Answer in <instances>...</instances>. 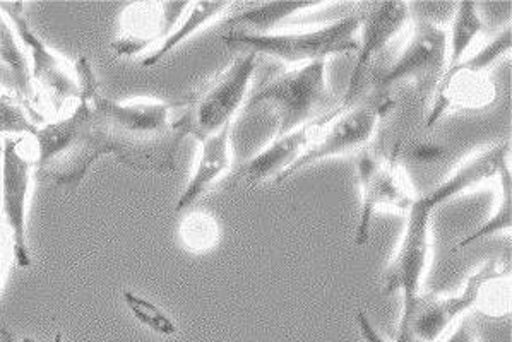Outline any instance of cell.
I'll return each mask as SVG.
<instances>
[{"instance_id":"cell-1","label":"cell","mask_w":512,"mask_h":342,"mask_svg":"<svg viewBox=\"0 0 512 342\" xmlns=\"http://www.w3.org/2000/svg\"><path fill=\"white\" fill-rule=\"evenodd\" d=\"M96 115L102 124L107 153L122 165L144 173H172L185 132L173 110L180 103L158 98L110 100L102 93L93 96Z\"/></svg>"},{"instance_id":"cell-2","label":"cell","mask_w":512,"mask_h":342,"mask_svg":"<svg viewBox=\"0 0 512 342\" xmlns=\"http://www.w3.org/2000/svg\"><path fill=\"white\" fill-rule=\"evenodd\" d=\"M83 93L67 117L50 120L35 136V170L66 192H76L96 161L107 156V142L96 115L93 96Z\"/></svg>"},{"instance_id":"cell-3","label":"cell","mask_w":512,"mask_h":342,"mask_svg":"<svg viewBox=\"0 0 512 342\" xmlns=\"http://www.w3.org/2000/svg\"><path fill=\"white\" fill-rule=\"evenodd\" d=\"M362 21L364 16L353 14L309 30L269 33L228 30L227 35H223V42L237 52H252L259 57L283 60L286 64L304 65L328 60L333 55L357 54Z\"/></svg>"},{"instance_id":"cell-4","label":"cell","mask_w":512,"mask_h":342,"mask_svg":"<svg viewBox=\"0 0 512 342\" xmlns=\"http://www.w3.org/2000/svg\"><path fill=\"white\" fill-rule=\"evenodd\" d=\"M340 105L328 81V60H317L274 77L245 107L269 108L276 120V137L309 124Z\"/></svg>"},{"instance_id":"cell-5","label":"cell","mask_w":512,"mask_h":342,"mask_svg":"<svg viewBox=\"0 0 512 342\" xmlns=\"http://www.w3.org/2000/svg\"><path fill=\"white\" fill-rule=\"evenodd\" d=\"M259 55L240 52L239 57L216 74L201 91L182 103L180 125L185 136L197 142L235 124V117L249 101V89L256 74Z\"/></svg>"},{"instance_id":"cell-6","label":"cell","mask_w":512,"mask_h":342,"mask_svg":"<svg viewBox=\"0 0 512 342\" xmlns=\"http://www.w3.org/2000/svg\"><path fill=\"white\" fill-rule=\"evenodd\" d=\"M511 47V24H507L475 54L461 60L453 71L442 74L435 84L430 112L425 118L427 129L439 124L453 107L483 108L490 105L495 96L494 84L489 79L490 69L511 52Z\"/></svg>"},{"instance_id":"cell-7","label":"cell","mask_w":512,"mask_h":342,"mask_svg":"<svg viewBox=\"0 0 512 342\" xmlns=\"http://www.w3.org/2000/svg\"><path fill=\"white\" fill-rule=\"evenodd\" d=\"M509 269L501 260L489 259L471 272L456 295L429 293L420 295L405 319H399L396 342H439L449 329L477 307L485 284L507 276Z\"/></svg>"},{"instance_id":"cell-8","label":"cell","mask_w":512,"mask_h":342,"mask_svg":"<svg viewBox=\"0 0 512 342\" xmlns=\"http://www.w3.org/2000/svg\"><path fill=\"white\" fill-rule=\"evenodd\" d=\"M391 108L393 103L387 100V96H377L374 100L364 98L352 107H341L338 115L317 134L316 139L305 149L297 163L288 168L274 183L280 185L288 182L297 173L316 165L319 161L346 156L364 149L376 136L382 117Z\"/></svg>"},{"instance_id":"cell-9","label":"cell","mask_w":512,"mask_h":342,"mask_svg":"<svg viewBox=\"0 0 512 342\" xmlns=\"http://www.w3.org/2000/svg\"><path fill=\"white\" fill-rule=\"evenodd\" d=\"M0 11L11 21L12 28L18 33L24 50L30 60L31 84L35 96H43L55 112H60L67 101H79V84L76 62L57 54L48 47L33 28L26 12L24 2H0Z\"/></svg>"},{"instance_id":"cell-10","label":"cell","mask_w":512,"mask_h":342,"mask_svg":"<svg viewBox=\"0 0 512 342\" xmlns=\"http://www.w3.org/2000/svg\"><path fill=\"white\" fill-rule=\"evenodd\" d=\"M434 209L417 197L406 213L405 228L384 276L386 295L399 293L403 300L401 319L411 312L432 259V216Z\"/></svg>"},{"instance_id":"cell-11","label":"cell","mask_w":512,"mask_h":342,"mask_svg":"<svg viewBox=\"0 0 512 342\" xmlns=\"http://www.w3.org/2000/svg\"><path fill=\"white\" fill-rule=\"evenodd\" d=\"M357 180L360 187V211L355 228V245L369 242L372 219L379 211L406 214L417 201L396 153L389 158L364 151L357 161Z\"/></svg>"},{"instance_id":"cell-12","label":"cell","mask_w":512,"mask_h":342,"mask_svg":"<svg viewBox=\"0 0 512 342\" xmlns=\"http://www.w3.org/2000/svg\"><path fill=\"white\" fill-rule=\"evenodd\" d=\"M36 151L26 148V137H4L0 158V211L11 233L14 260L19 267L31 266L28 240V199L35 170Z\"/></svg>"},{"instance_id":"cell-13","label":"cell","mask_w":512,"mask_h":342,"mask_svg":"<svg viewBox=\"0 0 512 342\" xmlns=\"http://www.w3.org/2000/svg\"><path fill=\"white\" fill-rule=\"evenodd\" d=\"M189 2H134L122 11L117 35L110 45L117 59H132L153 52L167 40Z\"/></svg>"},{"instance_id":"cell-14","label":"cell","mask_w":512,"mask_h":342,"mask_svg":"<svg viewBox=\"0 0 512 342\" xmlns=\"http://www.w3.org/2000/svg\"><path fill=\"white\" fill-rule=\"evenodd\" d=\"M446 60L447 30L430 19H418L401 54L377 79V88L389 91L405 81L422 83L432 79L437 84Z\"/></svg>"},{"instance_id":"cell-15","label":"cell","mask_w":512,"mask_h":342,"mask_svg":"<svg viewBox=\"0 0 512 342\" xmlns=\"http://www.w3.org/2000/svg\"><path fill=\"white\" fill-rule=\"evenodd\" d=\"M411 11L408 2H384L364 16L358 33L357 60L348 79V88L341 98V107L348 108L362 100L369 81L370 69L389 42L405 30L410 23Z\"/></svg>"},{"instance_id":"cell-16","label":"cell","mask_w":512,"mask_h":342,"mask_svg":"<svg viewBox=\"0 0 512 342\" xmlns=\"http://www.w3.org/2000/svg\"><path fill=\"white\" fill-rule=\"evenodd\" d=\"M340 110L341 105L333 112L324 113L316 120L288 134L273 137L259 153L252 156L251 160L245 161L239 171L240 180H244L249 185L266 182L269 178H273L276 182L288 168H292L297 163L298 158L304 154L305 149L309 148L317 134L338 115Z\"/></svg>"},{"instance_id":"cell-17","label":"cell","mask_w":512,"mask_h":342,"mask_svg":"<svg viewBox=\"0 0 512 342\" xmlns=\"http://www.w3.org/2000/svg\"><path fill=\"white\" fill-rule=\"evenodd\" d=\"M511 160V141L495 142L487 148L478 149L461 161L444 180L422 195L434 211L453 199L470 192L482 183L497 180Z\"/></svg>"},{"instance_id":"cell-18","label":"cell","mask_w":512,"mask_h":342,"mask_svg":"<svg viewBox=\"0 0 512 342\" xmlns=\"http://www.w3.org/2000/svg\"><path fill=\"white\" fill-rule=\"evenodd\" d=\"M233 124L218 130L213 136L201 139V151L197 158L196 170L192 171L189 182L185 185L175 211H185L194 206L220 178L225 177L233 166Z\"/></svg>"},{"instance_id":"cell-19","label":"cell","mask_w":512,"mask_h":342,"mask_svg":"<svg viewBox=\"0 0 512 342\" xmlns=\"http://www.w3.org/2000/svg\"><path fill=\"white\" fill-rule=\"evenodd\" d=\"M232 6V2H189V7L185 9L184 16L173 28L172 33L167 36V40L161 43L160 47L153 50L151 54L144 57L143 67L151 69V67L160 64L161 60L172 54L175 48H179L191 36L196 35L204 28H208L209 24L218 21L223 14H227L228 9H232Z\"/></svg>"},{"instance_id":"cell-20","label":"cell","mask_w":512,"mask_h":342,"mask_svg":"<svg viewBox=\"0 0 512 342\" xmlns=\"http://www.w3.org/2000/svg\"><path fill=\"white\" fill-rule=\"evenodd\" d=\"M0 67L9 77L12 93L36 101L35 89L31 84L28 54L19 40L18 33L12 28L11 21L2 11H0Z\"/></svg>"},{"instance_id":"cell-21","label":"cell","mask_w":512,"mask_h":342,"mask_svg":"<svg viewBox=\"0 0 512 342\" xmlns=\"http://www.w3.org/2000/svg\"><path fill=\"white\" fill-rule=\"evenodd\" d=\"M326 2H269L256 4L247 11L239 12L228 21L230 30L251 31V33H269L278 30L286 19L298 14L326 7Z\"/></svg>"},{"instance_id":"cell-22","label":"cell","mask_w":512,"mask_h":342,"mask_svg":"<svg viewBox=\"0 0 512 342\" xmlns=\"http://www.w3.org/2000/svg\"><path fill=\"white\" fill-rule=\"evenodd\" d=\"M487 28L480 7L475 2H461L456 7L451 30L447 31V60L442 74L453 71L465 59L471 45ZM441 74V76H442Z\"/></svg>"},{"instance_id":"cell-23","label":"cell","mask_w":512,"mask_h":342,"mask_svg":"<svg viewBox=\"0 0 512 342\" xmlns=\"http://www.w3.org/2000/svg\"><path fill=\"white\" fill-rule=\"evenodd\" d=\"M35 100L16 93H0V134L6 137H35L47 124Z\"/></svg>"},{"instance_id":"cell-24","label":"cell","mask_w":512,"mask_h":342,"mask_svg":"<svg viewBox=\"0 0 512 342\" xmlns=\"http://www.w3.org/2000/svg\"><path fill=\"white\" fill-rule=\"evenodd\" d=\"M497 185H499V202L495 206L494 213L490 214V218L478 226L477 230L463 238L456 245L454 250H463V248L471 247L480 240H487L492 236L511 235L512 226V175L511 166H506L497 177Z\"/></svg>"},{"instance_id":"cell-25","label":"cell","mask_w":512,"mask_h":342,"mask_svg":"<svg viewBox=\"0 0 512 342\" xmlns=\"http://www.w3.org/2000/svg\"><path fill=\"white\" fill-rule=\"evenodd\" d=\"M179 238L187 252L208 254L220 245V221L206 211H191L180 223Z\"/></svg>"},{"instance_id":"cell-26","label":"cell","mask_w":512,"mask_h":342,"mask_svg":"<svg viewBox=\"0 0 512 342\" xmlns=\"http://www.w3.org/2000/svg\"><path fill=\"white\" fill-rule=\"evenodd\" d=\"M124 301L132 317L149 331L163 337L175 336L179 332L172 317L153 301L146 300L144 296H139L129 289L124 291Z\"/></svg>"},{"instance_id":"cell-27","label":"cell","mask_w":512,"mask_h":342,"mask_svg":"<svg viewBox=\"0 0 512 342\" xmlns=\"http://www.w3.org/2000/svg\"><path fill=\"white\" fill-rule=\"evenodd\" d=\"M11 259H14L11 233L7 230L6 225L0 223V293H2V288H4L7 266H9Z\"/></svg>"},{"instance_id":"cell-28","label":"cell","mask_w":512,"mask_h":342,"mask_svg":"<svg viewBox=\"0 0 512 342\" xmlns=\"http://www.w3.org/2000/svg\"><path fill=\"white\" fill-rule=\"evenodd\" d=\"M355 320H357L358 332H360L362 341L389 342L387 341L386 337L382 336L381 332L377 331L376 325L370 322L369 317H367V313L362 312V310H358Z\"/></svg>"},{"instance_id":"cell-29","label":"cell","mask_w":512,"mask_h":342,"mask_svg":"<svg viewBox=\"0 0 512 342\" xmlns=\"http://www.w3.org/2000/svg\"><path fill=\"white\" fill-rule=\"evenodd\" d=\"M439 342H478L477 336H475V331H473V325H471V320L463 319L459 320L458 324H456V329L449 332L446 337H442Z\"/></svg>"},{"instance_id":"cell-30","label":"cell","mask_w":512,"mask_h":342,"mask_svg":"<svg viewBox=\"0 0 512 342\" xmlns=\"http://www.w3.org/2000/svg\"><path fill=\"white\" fill-rule=\"evenodd\" d=\"M442 153H444V149L435 146V144H420L415 149V158L418 161H422V163H425V161L432 163L437 158H441Z\"/></svg>"},{"instance_id":"cell-31","label":"cell","mask_w":512,"mask_h":342,"mask_svg":"<svg viewBox=\"0 0 512 342\" xmlns=\"http://www.w3.org/2000/svg\"><path fill=\"white\" fill-rule=\"evenodd\" d=\"M0 342H19L7 327H0Z\"/></svg>"},{"instance_id":"cell-32","label":"cell","mask_w":512,"mask_h":342,"mask_svg":"<svg viewBox=\"0 0 512 342\" xmlns=\"http://www.w3.org/2000/svg\"><path fill=\"white\" fill-rule=\"evenodd\" d=\"M21 342H35L33 341V339H30V337H24L23 341ZM54 342H64V339H62V334H57V336H55V341Z\"/></svg>"},{"instance_id":"cell-33","label":"cell","mask_w":512,"mask_h":342,"mask_svg":"<svg viewBox=\"0 0 512 342\" xmlns=\"http://www.w3.org/2000/svg\"><path fill=\"white\" fill-rule=\"evenodd\" d=\"M0 158H2V142H0Z\"/></svg>"},{"instance_id":"cell-34","label":"cell","mask_w":512,"mask_h":342,"mask_svg":"<svg viewBox=\"0 0 512 342\" xmlns=\"http://www.w3.org/2000/svg\"><path fill=\"white\" fill-rule=\"evenodd\" d=\"M0 93H2V91H0Z\"/></svg>"}]
</instances>
